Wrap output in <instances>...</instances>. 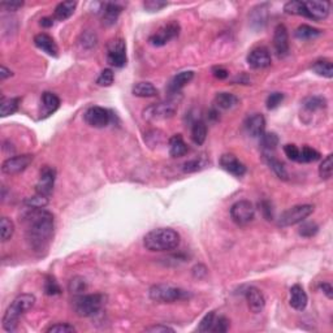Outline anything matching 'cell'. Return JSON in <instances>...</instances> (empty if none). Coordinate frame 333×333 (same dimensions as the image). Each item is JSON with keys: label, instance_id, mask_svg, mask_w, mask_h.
I'll use <instances>...</instances> for the list:
<instances>
[{"label": "cell", "instance_id": "obj_51", "mask_svg": "<svg viewBox=\"0 0 333 333\" xmlns=\"http://www.w3.org/2000/svg\"><path fill=\"white\" fill-rule=\"evenodd\" d=\"M203 167V163H202L201 159H193L189 160L184 164V172L185 173H192V172H197Z\"/></svg>", "mask_w": 333, "mask_h": 333}, {"label": "cell", "instance_id": "obj_12", "mask_svg": "<svg viewBox=\"0 0 333 333\" xmlns=\"http://www.w3.org/2000/svg\"><path fill=\"white\" fill-rule=\"evenodd\" d=\"M55 180H56V171L50 165H44L43 168L41 169L38 183L36 185L37 194L50 197L53 190Z\"/></svg>", "mask_w": 333, "mask_h": 333}, {"label": "cell", "instance_id": "obj_30", "mask_svg": "<svg viewBox=\"0 0 333 333\" xmlns=\"http://www.w3.org/2000/svg\"><path fill=\"white\" fill-rule=\"evenodd\" d=\"M207 138V125L204 121L198 120L195 121L192 127V139L195 145H203Z\"/></svg>", "mask_w": 333, "mask_h": 333}, {"label": "cell", "instance_id": "obj_55", "mask_svg": "<svg viewBox=\"0 0 333 333\" xmlns=\"http://www.w3.org/2000/svg\"><path fill=\"white\" fill-rule=\"evenodd\" d=\"M22 6H24V2H3L2 3V7L6 8L7 11H9V12H15V11L20 9Z\"/></svg>", "mask_w": 333, "mask_h": 333}, {"label": "cell", "instance_id": "obj_18", "mask_svg": "<svg viewBox=\"0 0 333 333\" xmlns=\"http://www.w3.org/2000/svg\"><path fill=\"white\" fill-rule=\"evenodd\" d=\"M245 298L249 305V309H250L254 314H259L264 310L265 298L258 288H255V286L248 288L245 292Z\"/></svg>", "mask_w": 333, "mask_h": 333}, {"label": "cell", "instance_id": "obj_33", "mask_svg": "<svg viewBox=\"0 0 333 333\" xmlns=\"http://www.w3.org/2000/svg\"><path fill=\"white\" fill-rule=\"evenodd\" d=\"M304 108L309 112H315V111H319V109H323L327 107V101H325L324 97H320V95H314V97H307L304 102Z\"/></svg>", "mask_w": 333, "mask_h": 333}, {"label": "cell", "instance_id": "obj_22", "mask_svg": "<svg viewBox=\"0 0 333 333\" xmlns=\"http://www.w3.org/2000/svg\"><path fill=\"white\" fill-rule=\"evenodd\" d=\"M290 306L297 311H304L309 304V297H307L306 292L301 285H293L290 288V299H289Z\"/></svg>", "mask_w": 333, "mask_h": 333}, {"label": "cell", "instance_id": "obj_10", "mask_svg": "<svg viewBox=\"0 0 333 333\" xmlns=\"http://www.w3.org/2000/svg\"><path fill=\"white\" fill-rule=\"evenodd\" d=\"M180 30L181 27L180 25H178V22L173 21V22H169V24L160 27L155 34H153V36L148 38V42H150V44L154 46V47H163V46H165L168 42H171L172 39L178 37Z\"/></svg>", "mask_w": 333, "mask_h": 333}, {"label": "cell", "instance_id": "obj_42", "mask_svg": "<svg viewBox=\"0 0 333 333\" xmlns=\"http://www.w3.org/2000/svg\"><path fill=\"white\" fill-rule=\"evenodd\" d=\"M25 206L30 207V208H44L48 204V197L44 195L36 194L34 197H30L25 199Z\"/></svg>", "mask_w": 333, "mask_h": 333}, {"label": "cell", "instance_id": "obj_56", "mask_svg": "<svg viewBox=\"0 0 333 333\" xmlns=\"http://www.w3.org/2000/svg\"><path fill=\"white\" fill-rule=\"evenodd\" d=\"M213 74L218 80H225V78H228V76H229V72H228L227 69L221 68V67H215V68L213 69Z\"/></svg>", "mask_w": 333, "mask_h": 333}, {"label": "cell", "instance_id": "obj_9", "mask_svg": "<svg viewBox=\"0 0 333 333\" xmlns=\"http://www.w3.org/2000/svg\"><path fill=\"white\" fill-rule=\"evenodd\" d=\"M230 218L237 225H248L255 218V208L250 201H238L230 207Z\"/></svg>", "mask_w": 333, "mask_h": 333}, {"label": "cell", "instance_id": "obj_50", "mask_svg": "<svg viewBox=\"0 0 333 333\" xmlns=\"http://www.w3.org/2000/svg\"><path fill=\"white\" fill-rule=\"evenodd\" d=\"M167 6H168V3L162 2V0H147V2L143 3V7H145V9H147L148 12H158V11H160Z\"/></svg>", "mask_w": 333, "mask_h": 333}, {"label": "cell", "instance_id": "obj_59", "mask_svg": "<svg viewBox=\"0 0 333 333\" xmlns=\"http://www.w3.org/2000/svg\"><path fill=\"white\" fill-rule=\"evenodd\" d=\"M11 76H12V72L9 71L8 68H6L4 65H2V68H0V80L4 81V80H7L8 77H11Z\"/></svg>", "mask_w": 333, "mask_h": 333}, {"label": "cell", "instance_id": "obj_49", "mask_svg": "<svg viewBox=\"0 0 333 333\" xmlns=\"http://www.w3.org/2000/svg\"><path fill=\"white\" fill-rule=\"evenodd\" d=\"M98 39L97 36H95V33L92 32H85L81 37V44H82L83 47L86 48H93L97 44Z\"/></svg>", "mask_w": 333, "mask_h": 333}, {"label": "cell", "instance_id": "obj_23", "mask_svg": "<svg viewBox=\"0 0 333 333\" xmlns=\"http://www.w3.org/2000/svg\"><path fill=\"white\" fill-rule=\"evenodd\" d=\"M194 78V72L192 71H184L180 72L178 74L173 77L171 80V82L168 83V93L171 95L178 94V92H181L186 85H188L190 81Z\"/></svg>", "mask_w": 333, "mask_h": 333}, {"label": "cell", "instance_id": "obj_17", "mask_svg": "<svg viewBox=\"0 0 333 333\" xmlns=\"http://www.w3.org/2000/svg\"><path fill=\"white\" fill-rule=\"evenodd\" d=\"M307 9V18L314 21H323L329 15V3L328 2H315L310 0L305 2Z\"/></svg>", "mask_w": 333, "mask_h": 333}, {"label": "cell", "instance_id": "obj_44", "mask_svg": "<svg viewBox=\"0 0 333 333\" xmlns=\"http://www.w3.org/2000/svg\"><path fill=\"white\" fill-rule=\"evenodd\" d=\"M215 318H216L215 311H211V313L207 314V315L201 320L199 325H198V328H197L198 332H211V329H213V325H214V321H215Z\"/></svg>", "mask_w": 333, "mask_h": 333}, {"label": "cell", "instance_id": "obj_29", "mask_svg": "<svg viewBox=\"0 0 333 333\" xmlns=\"http://www.w3.org/2000/svg\"><path fill=\"white\" fill-rule=\"evenodd\" d=\"M133 94L139 98H154L158 95L157 87L151 82H138L133 86Z\"/></svg>", "mask_w": 333, "mask_h": 333}, {"label": "cell", "instance_id": "obj_48", "mask_svg": "<svg viewBox=\"0 0 333 333\" xmlns=\"http://www.w3.org/2000/svg\"><path fill=\"white\" fill-rule=\"evenodd\" d=\"M283 101H284L283 93H272V94H269L268 98H267L265 104H267V108L268 109H275L280 106Z\"/></svg>", "mask_w": 333, "mask_h": 333}, {"label": "cell", "instance_id": "obj_41", "mask_svg": "<svg viewBox=\"0 0 333 333\" xmlns=\"http://www.w3.org/2000/svg\"><path fill=\"white\" fill-rule=\"evenodd\" d=\"M319 232L318 224L313 223V221H307V223H304L302 221L301 227L298 229V234L305 238H310V237H314L316 233Z\"/></svg>", "mask_w": 333, "mask_h": 333}, {"label": "cell", "instance_id": "obj_1", "mask_svg": "<svg viewBox=\"0 0 333 333\" xmlns=\"http://www.w3.org/2000/svg\"><path fill=\"white\" fill-rule=\"evenodd\" d=\"M25 236L30 249L37 254H43L48 249L53 237V216L44 208H30L22 216Z\"/></svg>", "mask_w": 333, "mask_h": 333}, {"label": "cell", "instance_id": "obj_6", "mask_svg": "<svg viewBox=\"0 0 333 333\" xmlns=\"http://www.w3.org/2000/svg\"><path fill=\"white\" fill-rule=\"evenodd\" d=\"M314 213L313 204H298V206L290 207L285 213L281 214L279 219V225L283 228L292 227L295 224H301L302 221L306 220L311 214Z\"/></svg>", "mask_w": 333, "mask_h": 333}, {"label": "cell", "instance_id": "obj_57", "mask_svg": "<svg viewBox=\"0 0 333 333\" xmlns=\"http://www.w3.org/2000/svg\"><path fill=\"white\" fill-rule=\"evenodd\" d=\"M319 289L323 290V293L327 295V298L332 299V298H333V288H332V285H330L329 283H321L320 285H319Z\"/></svg>", "mask_w": 333, "mask_h": 333}, {"label": "cell", "instance_id": "obj_43", "mask_svg": "<svg viewBox=\"0 0 333 333\" xmlns=\"http://www.w3.org/2000/svg\"><path fill=\"white\" fill-rule=\"evenodd\" d=\"M44 293L47 295H57L62 293V288L55 280V277L47 276L46 281H44Z\"/></svg>", "mask_w": 333, "mask_h": 333}, {"label": "cell", "instance_id": "obj_19", "mask_svg": "<svg viewBox=\"0 0 333 333\" xmlns=\"http://www.w3.org/2000/svg\"><path fill=\"white\" fill-rule=\"evenodd\" d=\"M34 44L39 50H42L43 52H46L47 55L52 57H57L59 55V47H57L56 42L51 36L46 34V33H39L34 37Z\"/></svg>", "mask_w": 333, "mask_h": 333}, {"label": "cell", "instance_id": "obj_24", "mask_svg": "<svg viewBox=\"0 0 333 333\" xmlns=\"http://www.w3.org/2000/svg\"><path fill=\"white\" fill-rule=\"evenodd\" d=\"M60 107V99L56 94L46 92L42 94V117H48L55 113Z\"/></svg>", "mask_w": 333, "mask_h": 333}, {"label": "cell", "instance_id": "obj_11", "mask_svg": "<svg viewBox=\"0 0 333 333\" xmlns=\"http://www.w3.org/2000/svg\"><path fill=\"white\" fill-rule=\"evenodd\" d=\"M85 121L93 128H106L111 123L112 113L107 108L93 106L85 112Z\"/></svg>", "mask_w": 333, "mask_h": 333}, {"label": "cell", "instance_id": "obj_3", "mask_svg": "<svg viewBox=\"0 0 333 333\" xmlns=\"http://www.w3.org/2000/svg\"><path fill=\"white\" fill-rule=\"evenodd\" d=\"M36 297L33 294H21L17 298H15V301L9 305L7 309L6 314L3 316V329L7 332H15L17 329L18 319L24 315L26 311L32 310L36 305Z\"/></svg>", "mask_w": 333, "mask_h": 333}, {"label": "cell", "instance_id": "obj_54", "mask_svg": "<svg viewBox=\"0 0 333 333\" xmlns=\"http://www.w3.org/2000/svg\"><path fill=\"white\" fill-rule=\"evenodd\" d=\"M260 208H262L263 216H264L267 220H272L274 218V214H272V206L268 201H263L260 203Z\"/></svg>", "mask_w": 333, "mask_h": 333}, {"label": "cell", "instance_id": "obj_46", "mask_svg": "<svg viewBox=\"0 0 333 333\" xmlns=\"http://www.w3.org/2000/svg\"><path fill=\"white\" fill-rule=\"evenodd\" d=\"M229 320L225 316H216L215 321H214L213 329L211 332L215 333H224L229 329Z\"/></svg>", "mask_w": 333, "mask_h": 333}, {"label": "cell", "instance_id": "obj_27", "mask_svg": "<svg viewBox=\"0 0 333 333\" xmlns=\"http://www.w3.org/2000/svg\"><path fill=\"white\" fill-rule=\"evenodd\" d=\"M77 7V2H63L59 3L55 8L53 12V18L57 21H65L68 20L72 15L74 13Z\"/></svg>", "mask_w": 333, "mask_h": 333}, {"label": "cell", "instance_id": "obj_31", "mask_svg": "<svg viewBox=\"0 0 333 333\" xmlns=\"http://www.w3.org/2000/svg\"><path fill=\"white\" fill-rule=\"evenodd\" d=\"M321 30L316 29V27L310 26V25H301V26H298L294 32L295 38L301 39V41H310V39H315L318 37L321 36Z\"/></svg>", "mask_w": 333, "mask_h": 333}, {"label": "cell", "instance_id": "obj_25", "mask_svg": "<svg viewBox=\"0 0 333 333\" xmlns=\"http://www.w3.org/2000/svg\"><path fill=\"white\" fill-rule=\"evenodd\" d=\"M214 103H215L218 109L227 111V109H232L233 107H236L239 103V99L234 94H230V93H218Z\"/></svg>", "mask_w": 333, "mask_h": 333}, {"label": "cell", "instance_id": "obj_7", "mask_svg": "<svg viewBox=\"0 0 333 333\" xmlns=\"http://www.w3.org/2000/svg\"><path fill=\"white\" fill-rule=\"evenodd\" d=\"M178 104L176 99H169L163 103L151 104L143 111V117L148 121H158L169 118L176 113Z\"/></svg>", "mask_w": 333, "mask_h": 333}, {"label": "cell", "instance_id": "obj_5", "mask_svg": "<svg viewBox=\"0 0 333 333\" xmlns=\"http://www.w3.org/2000/svg\"><path fill=\"white\" fill-rule=\"evenodd\" d=\"M148 295L154 302L158 304H173L177 301H183L190 297V293L185 289L177 288V286L158 284L151 286L148 290Z\"/></svg>", "mask_w": 333, "mask_h": 333}, {"label": "cell", "instance_id": "obj_34", "mask_svg": "<svg viewBox=\"0 0 333 333\" xmlns=\"http://www.w3.org/2000/svg\"><path fill=\"white\" fill-rule=\"evenodd\" d=\"M284 11L288 15H295L302 16V17L307 18V9L305 6V2H299V0H292L284 6Z\"/></svg>", "mask_w": 333, "mask_h": 333}, {"label": "cell", "instance_id": "obj_32", "mask_svg": "<svg viewBox=\"0 0 333 333\" xmlns=\"http://www.w3.org/2000/svg\"><path fill=\"white\" fill-rule=\"evenodd\" d=\"M265 157V162L267 164L269 165V168L275 172L280 180H288V171H286L285 165L280 162V160H277L275 157H271L269 154H264Z\"/></svg>", "mask_w": 333, "mask_h": 333}, {"label": "cell", "instance_id": "obj_39", "mask_svg": "<svg viewBox=\"0 0 333 333\" xmlns=\"http://www.w3.org/2000/svg\"><path fill=\"white\" fill-rule=\"evenodd\" d=\"M333 173V157L332 154H329L323 162H321L320 167H319V176L323 180H329Z\"/></svg>", "mask_w": 333, "mask_h": 333}, {"label": "cell", "instance_id": "obj_2", "mask_svg": "<svg viewBox=\"0 0 333 333\" xmlns=\"http://www.w3.org/2000/svg\"><path fill=\"white\" fill-rule=\"evenodd\" d=\"M180 234L172 228H158L148 232L143 238V245L153 253L173 251L180 246Z\"/></svg>", "mask_w": 333, "mask_h": 333}, {"label": "cell", "instance_id": "obj_45", "mask_svg": "<svg viewBox=\"0 0 333 333\" xmlns=\"http://www.w3.org/2000/svg\"><path fill=\"white\" fill-rule=\"evenodd\" d=\"M113 80H115V74L111 69H104V71L101 72V74L98 76L97 78V85L104 86V87H108L113 83Z\"/></svg>", "mask_w": 333, "mask_h": 333}, {"label": "cell", "instance_id": "obj_28", "mask_svg": "<svg viewBox=\"0 0 333 333\" xmlns=\"http://www.w3.org/2000/svg\"><path fill=\"white\" fill-rule=\"evenodd\" d=\"M18 104H20V98H4L2 97L0 101V116L7 117L9 115L17 112Z\"/></svg>", "mask_w": 333, "mask_h": 333}, {"label": "cell", "instance_id": "obj_16", "mask_svg": "<svg viewBox=\"0 0 333 333\" xmlns=\"http://www.w3.org/2000/svg\"><path fill=\"white\" fill-rule=\"evenodd\" d=\"M220 165L224 171L236 177H242L246 173V165L239 162L236 155L233 154H224L220 158Z\"/></svg>", "mask_w": 333, "mask_h": 333}, {"label": "cell", "instance_id": "obj_26", "mask_svg": "<svg viewBox=\"0 0 333 333\" xmlns=\"http://www.w3.org/2000/svg\"><path fill=\"white\" fill-rule=\"evenodd\" d=\"M188 145L184 141L181 134H174L171 139H169V154L172 158H181L188 153Z\"/></svg>", "mask_w": 333, "mask_h": 333}, {"label": "cell", "instance_id": "obj_53", "mask_svg": "<svg viewBox=\"0 0 333 333\" xmlns=\"http://www.w3.org/2000/svg\"><path fill=\"white\" fill-rule=\"evenodd\" d=\"M146 332H151V333H165V332H174V329H173V328L168 327V325L158 324V325H153V327L146 328Z\"/></svg>", "mask_w": 333, "mask_h": 333}, {"label": "cell", "instance_id": "obj_13", "mask_svg": "<svg viewBox=\"0 0 333 333\" xmlns=\"http://www.w3.org/2000/svg\"><path fill=\"white\" fill-rule=\"evenodd\" d=\"M34 157L33 155H17V157L8 158L7 160H4L3 164H2V172L4 174H17L24 172L25 169L32 164Z\"/></svg>", "mask_w": 333, "mask_h": 333}, {"label": "cell", "instance_id": "obj_4", "mask_svg": "<svg viewBox=\"0 0 333 333\" xmlns=\"http://www.w3.org/2000/svg\"><path fill=\"white\" fill-rule=\"evenodd\" d=\"M104 298L103 294H78L74 297L73 306L74 313L81 318H92V316L97 315L104 306Z\"/></svg>", "mask_w": 333, "mask_h": 333}, {"label": "cell", "instance_id": "obj_58", "mask_svg": "<svg viewBox=\"0 0 333 333\" xmlns=\"http://www.w3.org/2000/svg\"><path fill=\"white\" fill-rule=\"evenodd\" d=\"M206 274H207L206 267L202 264L195 265L194 268H193V275H194V277H197V279H202L203 276H206Z\"/></svg>", "mask_w": 333, "mask_h": 333}, {"label": "cell", "instance_id": "obj_40", "mask_svg": "<svg viewBox=\"0 0 333 333\" xmlns=\"http://www.w3.org/2000/svg\"><path fill=\"white\" fill-rule=\"evenodd\" d=\"M69 292L72 293V294L74 295H78V294H83V293L86 292V289H87V285H86V281L85 279H82V277L77 276V277H73L71 281H69Z\"/></svg>", "mask_w": 333, "mask_h": 333}, {"label": "cell", "instance_id": "obj_37", "mask_svg": "<svg viewBox=\"0 0 333 333\" xmlns=\"http://www.w3.org/2000/svg\"><path fill=\"white\" fill-rule=\"evenodd\" d=\"M320 153L316 151L315 148L309 147V146H304L302 148H299V159H298V163H314L318 162L320 159Z\"/></svg>", "mask_w": 333, "mask_h": 333}, {"label": "cell", "instance_id": "obj_36", "mask_svg": "<svg viewBox=\"0 0 333 333\" xmlns=\"http://www.w3.org/2000/svg\"><path fill=\"white\" fill-rule=\"evenodd\" d=\"M313 71L318 76L325 77V78H332L333 77V65L329 60H318L314 63Z\"/></svg>", "mask_w": 333, "mask_h": 333}, {"label": "cell", "instance_id": "obj_60", "mask_svg": "<svg viewBox=\"0 0 333 333\" xmlns=\"http://www.w3.org/2000/svg\"><path fill=\"white\" fill-rule=\"evenodd\" d=\"M39 24L43 27H51L53 25V18L52 17H43Z\"/></svg>", "mask_w": 333, "mask_h": 333}, {"label": "cell", "instance_id": "obj_15", "mask_svg": "<svg viewBox=\"0 0 333 333\" xmlns=\"http://www.w3.org/2000/svg\"><path fill=\"white\" fill-rule=\"evenodd\" d=\"M272 63L271 53L267 47H255L248 55V64L254 69H263L269 67Z\"/></svg>", "mask_w": 333, "mask_h": 333}, {"label": "cell", "instance_id": "obj_14", "mask_svg": "<svg viewBox=\"0 0 333 333\" xmlns=\"http://www.w3.org/2000/svg\"><path fill=\"white\" fill-rule=\"evenodd\" d=\"M274 47L279 57H285L289 53V34L284 24H279L275 27Z\"/></svg>", "mask_w": 333, "mask_h": 333}, {"label": "cell", "instance_id": "obj_8", "mask_svg": "<svg viewBox=\"0 0 333 333\" xmlns=\"http://www.w3.org/2000/svg\"><path fill=\"white\" fill-rule=\"evenodd\" d=\"M107 62L115 68H123L127 64V44L124 39L116 38L109 42L107 47Z\"/></svg>", "mask_w": 333, "mask_h": 333}, {"label": "cell", "instance_id": "obj_52", "mask_svg": "<svg viewBox=\"0 0 333 333\" xmlns=\"http://www.w3.org/2000/svg\"><path fill=\"white\" fill-rule=\"evenodd\" d=\"M284 153L293 162H298V159H299V148L295 145H285L284 146Z\"/></svg>", "mask_w": 333, "mask_h": 333}, {"label": "cell", "instance_id": "obj_47", "mask_svg": "<svg viewBox=\"0 0 333 333\" xmlns=\"http://www.w3.org/2000/svg\"><path fill=\"white\" fill-rule=\"evenodd\" d=\"M48 333H73L76 332V328L68 323H57V324L51 325L47 329Z\"/></svg>", "mask_w": 333, "mask_h": 333}, {"label": "cell", "instance_id": "obj_20", "mask_svg": "<svg viewBox=\"0 0 333 333\" xmlns=\"http://www.w3.org/2000/svg\"><path fill=\"white\" fill-rule=\"evenodd\" d=\"M102 12V21H103V25L106 26H111L117 21L118 16L123 12V7L117 3H101V9Z\"/></svg>", "mask_w": 333, "mask_h": 333}, {"label": "cell", "instance_id": "obj_38", "mask_svg": "<svg viewBox=\"0 0 333 333\" xmlns=\"http://www.w3.org/2000/svg\"><path fill=\"white\" fill-rule=\"evenodd\" d=\"M13 233H15L13 221L8 218H2V220H0V236H2V241L7 242L8 239L12 238Z\"/></svg>", "mask_w": 333, "mask_h": 333}, {"label": "cell", "instance_id": "obj_21", "mask_svg": "<svg viewBox=\"0 0 333 333\" xmlns=\"http://www.w3.org/2000/svg\"><path fill=\"white\" fill-rule=\"evenodd\" d=\"M248 133L254 138H260L265 129V118L262 113H254L249 116L245 123Z\"/></svg>", "mask_w": 333, "mask_h": 333}, {"label": "cell", "instance_id": "obj_35", "mask_svg": "<svg viewBox=\"0 0 333 333\" xmlns=\"http://www.w3.org/2000/svg\"><path fill=\"white\" fill-rule=\"evenodd\" d=\"M260 145L264 154H269L279 145V137L276 133H263L260 137Z\"/></svg>", "mask_w": 333, "mask_h": 333}]
</instances>
